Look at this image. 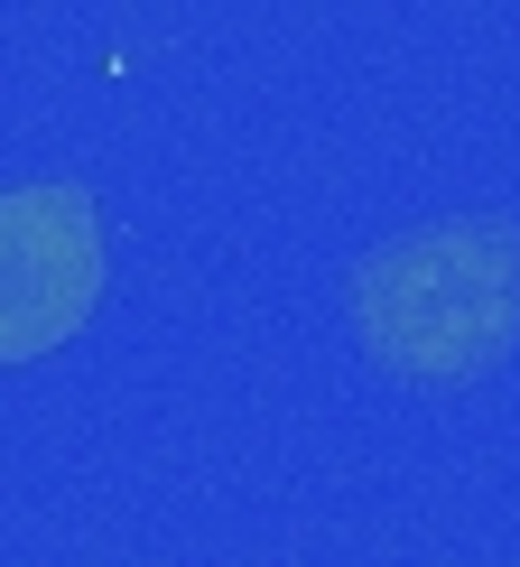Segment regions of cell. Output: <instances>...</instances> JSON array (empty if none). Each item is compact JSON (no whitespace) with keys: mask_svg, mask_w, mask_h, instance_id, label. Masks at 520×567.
Masks as SVG:
<instances>
[{"mask_svg":"<svg viewBox=\"0 0 520 567\" xmlns=\"http://www.w3.org/2000/svg\"><path fill=\"white\" fill-rule=\"evenodd\" d=\"M103 307V215L75 177L0 186V372L46 363Z\"/></svg>","mask_w":520,"mask_h":567,"instance_id":"2","label":"cell"},{"mask_svg":"<svg viewBox=\"0 0 520 567\" xmlns=\"http://www.w3.org/2000/svg\"><path fill=\"white\" fill-rule=\"evenodd\" d=\"M353 344L418 391H465L520 353V224L446 215L363 251L344 279Z\"/></svg>","mask_w":520,"mask_h":567,"instance_id":"1","label":"cell"}]
</instances>
